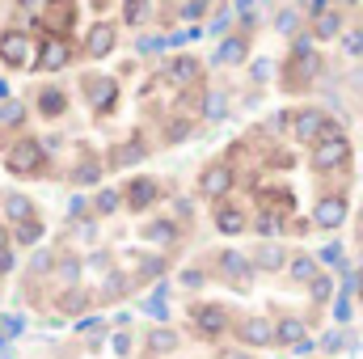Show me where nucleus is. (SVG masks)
<instances>
[{
    "mask_svg": "<svg viewBox=\"0 0 363 359\" xmlns=\"http://www.w3.org/2000/svg\"><path fill=\"white\" fill-rule=\"evenodd\" d=\"M211 216H216V228H220L224 237H237V233H245V228L254 224L237 203H216V211H211Z\"/></svg>",
    "mask_w": 363,
    "mask_h": 359,
    "instance_id": "nucleus-8",
    "label": "nucleus"
},
{
    "mask_svg": "<svg viewBox=\"0 0 363 359\" xmlns=\"http://www.w3.org/2000/svg\"><path fill=\"white\" fill-rule=\"evenodd\" d=\"M241 51H245V43H241V38H233V43H224L220 60H224V64H237V60H241Z\"/></svg>",
    "mask_w": 363,
    "mask_h": 359,
    "instance_id": "nucleus-11",
    "label": "nucleus"
},
{
    "mask_svg": "<svg viewBox=\"0 0 363 359\" xmlns=\"http://www.w3.org/2000/svg\"><path fill=\"white\" fill-rule=\"evenodd\" d=\"M233 186H237V170H233L228 157H224V161H211V165L203 170V178H199V190H203L211 203H224V199L233 194Z\"/></svg>",
    "mask_w": 363,
    "mask_h": 359,
    "instance_id": "nucleus-4",
    "label": "nucleus"
},
{
    "mask_svg": "<svg viewBox=\"0 0 363 359\" xmlns=\"http://www.w3.org/2000/svg\"><path fill=\"white\" fill-rule=\"evenodd\" d=\"M43 165H47V153H43L38 140H17V144L4 153V170H9L13 178H34V174H43Z\"/></svg>",
    "mask_w": 363,
    "mask_h": 359,
    "instance_id": "nucleus-2",
    "label": "nucleus"
},
{
    "mask_svg": "<svg viewBox=\"0 0 363 359\" xmlns=\"http://www.w3.org/2000/svg\"><path fill=\"white\" fill-rule=\"evenodd\" d=\"M114 43H118L114 21H93V30L85 34V55H89V60H106V55L114 51Z\"/></svg>",
    "mask_w": 363,
    "mask_h": 359,
    "instance_id": "nucleus-5",
    "label": "nucleus"
},
{
    "mask_svg": "<svg viewBox=\"0 0 363 359\" xmlns=\"http://www.w3.org/2000/svg\"><path fill=\"white\" fill-rule=\"evenodd\" d=\"M351 165V140L342 136V127H334L325 140L313 144V170L317 174H338Z\"/></svg>",
    "mask_w": 363,
    "mask_h": 359,
    "instance_id": "nucleus-1",
    "label": "nucleus"
},
{
    "mask_svg": "<svg viewBox=\"0 0 363 359\" xmlns=\"http://www.w3.org/2000/svg\"><path fill=\"white\" fill-rule=\"evenodd\" d=\"M334 34H338V17H334V13H325V17L317 21V38H334Z\"/></svg>",
    "mask_w": 363,
    "mask_h": 359,
    "instance_id": "nucleus-10",
    "label": "nucleus"
},
{
    "mask_svg": "<svg viewBox=\"0 0 363 359\" xmlns=\"http://www.w3.org/2000/svg\"><path fill=\"white\" fill-rule=\"evenodd\" d=\"M148 347H157V351H169V347H174V334L157 330V334H148Z\"/></svg>",
    "mask_w": 363,
    "mask_h": 359,
    "instance_id": "nucleus-13",
    "label": "nucleus"
},
{
    "mask_svg": "<svg viewBox=\"0 0 363 359\" xmlns=\"http://www.w3.org/2000/svg\"><path fill=\"white\" fill-rule=\"evenodd\" d=\"M342 220H347V199H342V194L317 199V207H313V224H317V228H338Z\"/></svg>",
    "mask_w": 363,
    "mask_h": 359,
    "instance_id": "nucleus-7",
    "label": "nucleus"
},
{
    "mask_svg": "<svg viewBox=\"0 0 363 359\" xmlns=\"http://www.w3.org/2000/svg\"><path fill=\"white\" fill-rule=\"evenodd\" d=\"M144 4H148V0H127V9H123V17H127L131 26H140V17H144Z\"/></svg>",
    "mask_w": 363,
    "mask_h": 359,
    "instance_id": "nucleus-12",
    "label": "nucleus"
},
{
    "mask_svg": "<svg viewBox=\"0 0 363 359\" xmlns=\"http://www.w3.org/2000/svg\"><path fill=\"white\" fill-rule=\"evenodd\" d=\"M68 64H72L68 38H47V43L38 47V72H60V68H68Z\"/></svg>",
    "mask_w": 363,
    "mask_h": 359,
    "instance_id": "nucleus-6",
    "label": "nucleus"
},
{
    "mask_svg": "<svg viewBox=\"0 0 363 359\" xmlns=\"http://www.w3.org/2000/svg\"><path fill=\"white\" fill-rule=\"evenodd\" d=\"M38 106H43V114H60V110H64V93L60 89H43L38 93Z\"/></svg>",
    "mask_w": 363,
    "mask_h": 359,
    "instance_id": "nucleus-9",
    "label": "nucleus"
},
{
    "mask_svg": "<svg viewBox=\"0 0 363 359\" xmlns=\"http://www.w3.org/2000/svg\"><path fill=\"white\" fill-rule=\"evenodd\" d=\"M34 55H38V51H34V43H30L26 30H4V34H0V64H4V68L30 72V68H38Z\"/></svg>",
    "mask_w": 363,
    "mask_h": 359,
    "instance_id": "nucleus-3",
    "label": "nucleus"
}]
</instances>
